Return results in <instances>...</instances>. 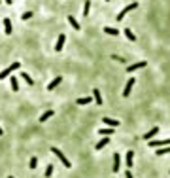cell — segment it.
<instances>
[{"label": "cell", "mask_w": 170, "mask_h": 178, "mask_svg": "<svg viewBox=\"0 0 170 178\" xmlns=\"http://www.w3.org/2000/svg\"><path fill=\"white\" fill-rule=\"evenodd\" d=\"M51 154H53V155H57V157L61 159V163H62V165H65L66 169H70V167H72V165H70V161L66 159V155L62 154V152L59 150V148H55V146H53V148H51Z\"/></svg>", "instance_id": "6da1fadb"}, {"label": "cell", "mask_w": 170, "mask_h": 178, "mask_svg": "<svg viewBox=\"0 0 170 178\" xmlns=\"http://www.w3.org/2000/svg\"><path fill=\"white\" fill-rule=\"evenodd\" d=\"M136 8H138V2H131L129 6H125V8H123L121 11L117 13V17H115V19H117V21H121V19H123V17L127 15V13H131L132 10H136Z\"/></svg>", "instance_id": "7a4b0ae2"}, {"label": "cell", "mask_w": 170, "mask_h": 178, "mask_svg": "<svg viewBox=\"0 0 170 178\" xmlns=\"http://www.w3.org/2000/svg\"><path fill=\"white\" fill-rule=\"evenodd\" d=\"M17 68H21V65H19V63H17V61H15V63H11V65H10L8 68H4L2 72H0V80H6V78H8V76L13 72V70H17Z\"/></svg>", "instance_id": "3957f363"}, {"label": "cell", "mask_w": 170, "mask_h": 178, "mask_svg": "<svg viewBox=\"0 0 170 178\" xmlns=\"http://www.w3.org/2000/svg\"><path fill=\"white\" fill-rule=\"evenodd\" d=\"M144 66H146V61H140V63H132V65H129L127 70H129V74H131V72H136V70L144 68Z\"/></svg>", "instance_id": "277c9868"}, {"label": "cell", "mask_w": 170, "mask_h": 178, "mask_svg": "<svg viewBox=\"0 0 170 178\" xmlns=\"http://www.w3.org/2000/svg\"><path fill=\"white\" fill-rule=\"evenodd\" d=\"M157 133H159V127H153V129H150L146 134H142V138H144L146 142H150V140H153V137H155Z\"/></svg>", "instance_id": "5b68a950"}, {"label": "cell", "mask_w": 170, "mask_h": 178, "mask_svg": "<svg viewBox=\"0 0 170 178\" xmlns=\"http://www.w3.org/2000/svg\"><path fill=\"white\" fill-rule=\"evenodd\" d=\"M65 40H66L65 34H59V38H57V44H55V51H57V53L62 51V47H65Z\"/></svg>", "instance_id": "8992f818"}, {"label": "cell", "mask_w": 170, "mask_h": 178, "mask_svg": "<svg viewBox=\"0 0 170 178\" xmlns=\"http://www.w3.org/2000/svg\"><path fill=\"white\" fill-rule=\"evenodd\" d=\"M150 146H153V148H162V146H170V138H166V140H150Z\"/></svg>", "instance_id": "52a82bcc"}, {"label": "cell", "mask_w": 170, "mask_h": 178, "mask_svg": "<svg viewBox=\"0 0 170 178\" xmlns=\"http://www.w3.org/2000/svg\"><path fill=\"white\" fill-rule=\"evenodd\" d=\"M132 87H134V78L131 76V80L127 82V85H125V89H123V97H129V95H131V91H132Z\"/></svg>", "instance_id": "ba28073f"}, {"label": "cell", "mask_w": 170, "mask_h": 178, "mask_svg": "<svg viewBox=\"0 0 170 178\" xmlns=\"http://www.w3.org/2000/svg\"><path fill=\"white\" fill-rule=\"evenodd\" d=\"M132 163H134V152L129 150V152H127V155H125V165L129 167V169H132Z\"/></svg>", "instance_id": "9c48e42d"}, {"label": "cell", "mask_w": 170, "mask_h": 178, "mask_svg": "<svg viewBox=\"0 0 170 178\" xmlns=\"http://www.w3.org/2000/svg\"><path fill=\"white\" fill-rule=\"evenodd\" d=\"M119 169H121V155L115 154L113 155V173H119Z\"/></svg>", "instance_id": "30bf717a"}, {"label": "cell", "mask_w": 170, "mask_h": 178, "mask_svg": "<svg viewBox=\"0 0 170 178\" xmlns=\"http://www.w3.org/2000/svg\"><path fill=\"white\" fill-rule=\"evenodd\" d=\"M108 144H110V138H108V137H104V138H102V140H100V142H98V144L95 146V150H98V152H100L102 148H106Z\"/></svg>", "instance_id": "8fae6325"}, {"label": "cell", "mask_w": 170, "mask_h": 178, "mask_svg": "<svg viewBox=\"0 0 170 178\" xmlns=\"http://www.w3.org/2000/svg\"><path fill=\"white\" fill-rule=\"evenodd\" d=\"M11 31H13L11 21H10V17H6V19H4V32H6V34H11Z\"/></svg>", "instance_id": "7c38bea8"}, {"label": "cell", "mask_w": 170, "mask_h": 178, "mask_svg": "<svg viewBox=\"0 0 170 178\" xmlns=\"http://www.w3.org/2000/svg\"><path fill=\"white\" fill-rule=\"evenodd\" d=\"M61 82H62V76H57V78H55V80H53L51 83H49V85H47V91H53V89H55V87H57V85H59Z\"/></svg>", "instance_id": "4fadbf2b"}, {"label": "cell", "mask_w": 170, "mask_h": 178, "mask_svg": "<svg viewBox=\"0 0 170 178\" xmlns=\"http://www.w3.org/2000/svg\"><path fill=\"white\" fill-rule=\"evenodd\" d=\"M53 114H55L53 110H46V112H44V114H42V116H40V123H44V121H47V119L51 118Z\"/></svg>", "instance_id": "5bb4252c"}, {"label": "cell", "mask_w": 170, "mask_h": 178, "mask_svg": "<svg viewBox=\"0 0 170 178\" xmlns=\"http://www.w3.org/2000/svg\"><path fill=\"white\" fill-rule=\"evenodd\" d=\"M68 23H70V27L74 28V31H81V27H80V23L72 17V15H68Z\"/></svg>", "instance_id": "9a60e30c"}, {"label": "cell", "mask_w": 170, "mask_h": 178, "mask_svg": "<svg viewBox=\"0 0 170 178\" xmlns=\"http://www.w3.org/2000/svg\"><path fill=\"white\" fill-rule=\"evenodd\" d=\"M102 121L108 125V127H117V125H119L117 119H112V118H102Z\"/></svg>", "instance_id": "2e32d148"}, {"label": "cell", "mask_w": 170, "mask_h": 178, "mask_svg": "<svg viewBox=\"0 0 170 178\" xmlns=\"http://www.w3.org/2000/svg\"><path fill=\"white\" fill-rule=\"evenodd\" d=\"M93 101L96 104H102V97H100V91L98 89H93Z\"/></svg>", "instance_id": "e0dca14e"}, {"label": "cell", "mask_w": 170, "mask_h": 178, "mask_svg": "<svg viewBox=\"0 0 170 178\" xmlns=\"http://www.w3.org/2000/svg\"><path fill=\"white\" fill-rule=\"evenodd\" d=\"M21 78L25 80V83H27V85H34V80L30 78V74H27V72H21Z\"/></svg>", "instance_id": "ac0fdd59"}, {"label": "cell", "mask_w": 170, "mask_h": 178, "mask_svg": "<svg viewBox=\"0 0 170 178\" xmlns=\"http://www.w3.org/2000/svg\"><path fill=\"white\" fill-rule=\"evenodd\" d=\"M104 32L110 34V36H117V34H119V31H117V28H113V27H104Z\"/></svg>", "instance_id": "d6986e66"}, {"label": "cell", "mask_w": 170, "mask_h": 178, "mask_svg": "<svg viewBox=\"0 0 170 178\" xmlns=\"http://www.w3.org/2000/svg\"><path fill=\"white\" fill-rule=\"evenodd\" d=\"M165 154H170V146H162L161 150H155V155H159V157L165 155Z\"/></svg>", "instance_id": "ffe728a7"}, {"label": "cell", "mask_w": 170, "mask_h": 178, "mask_svg": "<svg viewBox=\"0 0 170 178\" xmlns=\"http://www.w3.org/2000/svg\"><path fill=\"white\" fill-rule=\"evenodd\" d=\"M125 36L129 38L131 42H136V36H134V32L131 31V27H129V28H125Z\"/></svg>", "instance_id": "44dd1931"}, {"label": "cell", "mask_w": 170, "mask_h": 178, "mask_svg": "<svg viewBox=\"0 0 170 178\" xmlns=\"http://www.w3.org/2000/svg\"><path fill=\"white\" fill-rule=\"evenodd\" d=\"M91 101H93V97H81V99H77V104L85 106V104H89Z\"/></svg>", "instance_id": "7402d4cb"}, {"label": "cell", "mask_w": 170, "mask_h": 178, "mask_svg": "<svg viewBox=\"0 0 170 178\" xmlns=\"http://www.w3.org/2000/svg\"><path fill=\"white\" fill-rule=\"evenodd\" d=\"M10 83H11V91H15V93H17V91H19V83H17V80H15V78H10Z\"/></svg>", "instance_id": "603a6c76"}, {"label": "cell", "mask_w": 170, "mask_h": 178, "mask_svg": "<svg viewBox=\"0 0 170 178\" xmlns=\"http://www.w3.org/2000/svg\"><path fill=\"white\" fill-rule=\"evenodd\" d=\"M89 10H91V0H85V4H83V15L85 17L89 15Z\"/></svg>", "instance_id": "cb8c5ba5"}, {"label": "cell", "mask_w": 170, "mask_h": 178, "mask_svg": "<svg viewBox=\"0 0 170 178\" xmlns=\"http://www.w3.org/2000/svg\"><path fill=\"white\" fill-rule=\"evenodd\" d=\"M98 134H104V137H108V134H113V129H112V127H106V129H98Z\"/></svg>", "instance_id": "d4e9b609"}, {"label": "cell", "mask_w": 170, "mask_h": 178, "mask_svg": "<svg viewBox=\"0 0 170 178\" xmlns=\"http://www.w3.org/2000/svg\"><path fill=\"white\" fill-rule=\"evenodd\" d=\"M28 167H30V169H36V167H38V159H36V157H30V161H28Z\"/></svg>", "instance_id": "484cf974"}, {"label": "cell", "mask_w": 170, "mask_h": 178, "mask_svg": "<svg viewBox=\"0 0 170 178\" xmlns=\"http://www.w3.org/2000/svg\"><path fill=\"white\" fill-rule=\"evenodd\" d=\"M51 174H53V165H47L46 167V178H49Z\"/></svg>", "instance_id": "4316f807"}, {"label": "cell", "mask_w": 170, "mask_h": 178, "mask_svg": "<svg viewBox=\"0 0 170 178\" xmlns=\"http://www.w3.org/2000/svg\"><path fill=\"white\" fill-rule=\"evenodd\" d=\"M30 17H32V11H25V13H21V19H23V21H25V19H30Z\"/></svg>", "instance_id": "83f0119b"}, {"label": "cell", "mask_w": 170, "mask_h": 178, "mask_svg": "<svg viewBox=\"0 0 170 178\" xmlns=\"http://www.w3.org/2000/svg\"><path fill=\"white\" fill-rule=\"evenodd\" d=\"M112 59H113V61H117V63H125L123 57H117V55H112Z\"/></svg>", "instance_id": "f1b7e54d"}, {"label": "cell", "mask_w": 170, "mask_h": 178, "mask_svg": "<svg viewBox=\"0 0 170 178\" xmlns=\"http://www.w3.org/2000/svg\"><path fill=\"white\" fill-rule=\"evenodd\" d=\"M125 176H127V178H134V176L131 174V169H129V170H127V174H125Z\"/></svg>", "instance_id": "f546056e"}, {"label": "cell", "mask_w": 170, "mask_h": 178, "mask_svg": "<svg viewBox=\"0 0 170 178\" xmlns=\"http://www.w3.org/2000/svg\"><path fill=\"white\" fill-rule=\"evenodd\" d=\"M2 134H4V131H2V127H0V137H2Z\"/></svg>", "instance_id": "4dcf8cb0"}, {"label": "cell", "mask_w": 170, "mask_h": 178, "mask_svg": "<svg viewBox=\"0 0 170 178\" xmlns=\"http://www.w3.org/2000/svg\"><path fill=\"white\" fill-rule=\"evenodd\" d=\"M4 2H6V4H11V0H4Z\"/></svg>", "instance_id": "1f68e13d"}, {"label": "cell", "mask_w": 170, "mask_h": 178, "mask_svg": "<svg viewBox=\"0 0 170 178\" xmlns=\"http://www.w3.org/2000/svg\"><path fill=\"white\" fill-rule=\"evenodd\" d=\"M8 178H13V176H8Z\"/></svg>", "instance_id": "d6a6232c"}, {"label": "cell", "mask_w": 170, "mask_h": 178, "mask_svg": "<svg viewBox=\"0 0 170 178\" xmlns=\"http://www.w3.org/2000/svg\"><path fill=\"white\" fill-rule=\"evenodd\" d=\"M106 2H110V0H106Z\"/></svg>", "instance_id": "836d02e7"}]
</instances>
